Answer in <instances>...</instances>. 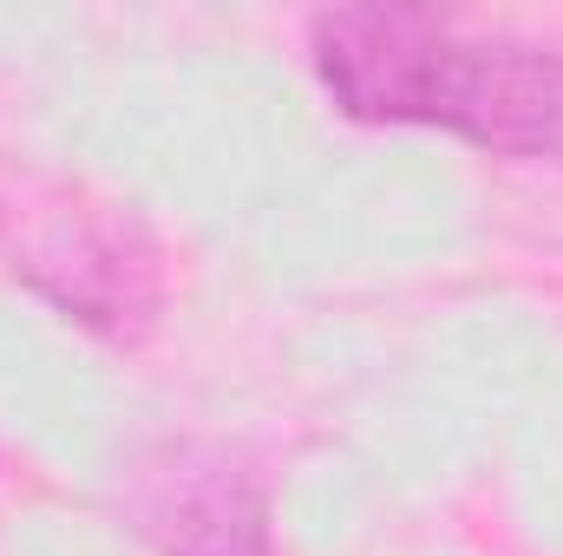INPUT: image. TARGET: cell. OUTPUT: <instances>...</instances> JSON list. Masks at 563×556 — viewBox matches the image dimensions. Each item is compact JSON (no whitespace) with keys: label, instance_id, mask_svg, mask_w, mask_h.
<instances>
[{"label":"cell","instance_id":"obj_3","mask_svg":"<svg viewBox=\"0 0 563 556\" xmlns=\"http://www.w3.org/2000/svg\"><path fill=\"white\" fill-rule=\"evenodd\" d=\"M125 518L157 556H269L263 471L210 438L151 445L125 471Z\"/></svg>","mask_w":563,"mask_h":556},{"label":"cell","instance_id":"obj_2","mask_svg":"<svg viewBox=\"0 0 563 556\" xmlns=\"http://www.w3.org/2000/svg\"><path fill=\"white\" fill-rule=\"evenodd\" d=\"M0 269L99 341H144L164 314V256L139 216L86 184L0 170Z\"/></svg>","mask_w":563,"mask_h":556},{"label":"cell","instance_id":"obj_1","mask_svg":"<svg viewBox=\"0 0 563 556\" xmlns=\"http://www.w3.org/2000/svg\"><path fill=\"white\" fill-rule=\"evenodd\" d=\"M308 66L354 125H439L492 157H563V53L426 7H321Z\"/></svg>","mask_w":563,"mask_h":556}]
</instances>
